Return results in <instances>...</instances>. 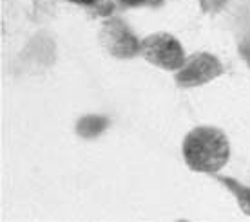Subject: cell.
<instances>
[{"instance_id": "cell-1", "label": "cell", "mask_w": 250, "mask_h": 222, "mask_svg": "<svg viewBox=\"0 0 250 222\" xmlns=\"http://www.w3.org/2000/svg\"><path fill=\"white\" fill-rule=\"evenodd\" d=\"M187 166L200 173H218L230 157V145L223 130L216 127H196L182 145Z\"/></svg>"}, {"instance_id": "cell-2", "label": "cell", "mask_w": 250, "mask_h": 222, "mask_svg": "<svg viewBox=\"0 0 250 222\" xmlns=\"http://www.w3.org/2000/svg\"><path fill=\"white\" fill-rule=\"evenodd\" d=\"M140 55L150 65L163 71H178L185 62V53L180 40L169 33H154L140 42Z\"/></svg>"}, {"instance_id": "cell-3", "label": "cell", "mask_w": 250, "mask_h": 222, "mask_svg": "<svg viewBox=\"0 0 250 222\" xmlns=\"http://www.w3.org/2000/svg\"><path fill=\"white\" fill-rule=\"evenodd\" d=\"M225 73L218 58L210 53H194L185 58L183 65L176 71L174 80L182 89H192V87L205 85L208 81L219 78Z\"/></svg>"}, {"instance_id": "cell-4", "label": "cell", "mask_w": 250, "mask_h": 222, "mask_svg": "<svg viewBox=\"0 0 250 222\" xmlns=\"http://www.w3.org/2000/svg\"><path fill=\"white\" fill-rule=\"evenodd\" d=\"M140 42L125 22L114 17H107L100 27L102 47L114 58L129 60L140 55Z\"/></svg>"}, {"instance_id": "cell-5", "label": "cell", "mask_w": 250, "mask_h": 222, "mask_svg": "<svg viewBox=\"0 0 250 222\" xmlns=\"http://www.w3.org/2000/svg\"><path fill=\"white\" fill-rule=\"evenodd\" d=\"M216 179L236 197L239 208H241V211H243L245 215L250 217V188L249 186L241 185V183H238V181L232 179V177H225V175H219Z\"/></svg>"}, {"instance_id": "cell-6", "label": "cell", "mask_w": 250, "mask_h": 222, "mask_svg": "<svg viewBox=\"0 0 250 222\" xmlns=\"http://www.w3.org/2000/svg\"><path fill=\"white\" fill-rule=\"evenodd\" d=\"M109 127V119L104 116H83L76 123V132L78 136L85 137V139H93V137H98L104 132V130Z\"/></svg>"}, {"instance_id": "cell-7", "label": "cell", "mask_w": 250, "mask_h": 222, "mask_svg": "<svg viewBox=\"0 0 250 222\" xmlns=\"http://www.w3.org/2000/svg\"><path fill=\"white\" fill-rule=\"evenodd\" d=\"M227 2L229 0H198L201 11L205 13V15H218L227 6Z\"/></svg>"}, {"instance_id": "cell-8", "label": "cell", "mask_w": 250, "mask_h": 222, "mask_svg": "<svg viewBox=\"0 0 250 222\" xmlns=\"http://www.w3.org/2000/svg\"><path fill=\"white\" fill-rule=\"evenodd\" d=\"M125 7H144V6H160L163 0H118Z\"/></svg>"}, {"instance_id": "cell-9", "label": "cell", "mask_w": 250, "mask_h": 222, "mask_svg": "<svg viewBox=\"0 0 250 222\" xmlns=\"http://www.w3.org/2000/svg\"><path fill=\"white\" fill-rule=\"evenodd\" d=\"M239 55H241V58H243L245 62H247V65L250 67V40H247V42H243L239 45Z\"/></svg>"}, {"instance_id": "cell-10", "label": "cell", "mask_w": 250, "mask_h": 222, "mask_svg": "<svg viewBox=\"0 0 250 222\" xmlns=\"http://www.w3.org/2000/svg\"><path fill=\"white\" fill-rule=\"evenodd\" d=\"M75 4H80V6H87V7H94L100 4V0H71Z\"/></svg>"}]
</instances>
